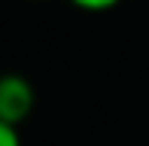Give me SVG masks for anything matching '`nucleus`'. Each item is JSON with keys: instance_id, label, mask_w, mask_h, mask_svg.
Masks as SVG:
<instances>
[{"instance_id": "f03ea898", "label": "nucleus", "mask_w": 149, "mask_h": 146, "mask_svg": "<svg viewBox=\"0 0 149 146\" xmlns=\"http://www.w3.org/2000/svg\"><path fill=\"white\" fill-rule=\"evenodd\" d=\"M67 3L82 12H107V9H116L122 0H67Z\"/></svg>"}, {"instance_id": "f257e3e1", "label": "nucleus", "mask_w": 149, "mask_h": 146, "mask_svg": "<svg viewBox=\"0 0 149 146\" xmlns=\"http://www.w3.org/2000/svg\"><path fill=\"white\" fill-rule=\"evenodd\" d=\"M33 104H37L33 85L22 73H3L0 76V122L18 128L33 113Z\"/></svg>"}, {"instance_id": "7ed1b4c3", "label": "nucleus", "mask_w": 149, "mask_h": 146, "mask_svg": "<svg viewBox=\"0 0 149 146\" xmlns=\"http://www.w3.org/2000/svg\"><path fill=\"white\" fill-rule=\"evenodd\" d=\"M0 146H22V134H18L15 125L0 122Z\"/></svg>"}]
</instances>
